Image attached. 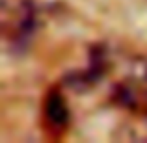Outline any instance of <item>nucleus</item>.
Instances as JSON below:
<instances>
[{
    "label": "nucleus",
    "instance_id": "obj_1",
    "mask_svg": "<svg viewBox=\"0 0 147 143\" xmlns=\"http://www.w3.org/2000/svg\"><path fill=\"white\" fill-rule=\"evenodd\" d=\"M112 100L130 115L147 117V58H132L125 76L114 84Z\"/></svg>",
    "mask_w": 147,
    "mask_h": 143
},
{
    "label": "nucleus",
    "instance_id": "obj_2",
    "mask_svg": "<svg viewBox=\"0 0 147 143\" xmlns=\"http://www.w3.org/2000/svg\"><path fill=\"white\" fill-rule=\"evenodd\" d=\"M36 24L37 13L32 0H13V4L2 0V36L7 43H26L32 37Z\"/></svg>",
    "mask_w": 147,
    "mask_h": 143
},
{
    "label": "nucleus",
    "instance_id": "obj_3",
    "mask_svg": "<svg viewBox=\"0 0 147 143\" xmlns=\"http://www.w3.org/2000/svg\"><path fill=\"white\" fill-rule=\"evenodd\" d=\"M41 125L49 134L61 138L71 126V108L65 99L63 87L52 86L41 102Z\"/></svg>",
    "mask_w": 147,
    "mask_h": 143
}]
</instances>
